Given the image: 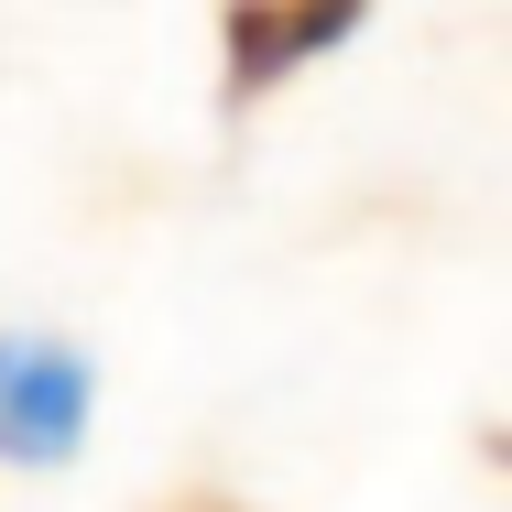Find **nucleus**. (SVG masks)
<instances>
[{
    "mask_svg": "<svg viewBox=\"0 0 512 512\" xmlns=\"http://www.w3.org/2000/svg\"><path fill=\"white\" fill-rule=\"evenodd\" d=\"M360 11H371V0H229V22H218L229 99H262V88L306 77L327 44H349V33H360Z\"/></svg>",
    "mask_w": 512,
    "mask_h": 512,
    "instance_id": "2",
    "label": "nucleus"
},
{
    "mask_svg": "<svg viewBox=\"0 0 512 512\" xmlns=\"http://www.w3.org/2000/svg\"><path fill=\"white\" fill-rule=\"evenodd\" d=\"M175 512H240V502H175Z\"/></svg>",
    "mask_w": 512,
    "mask_h": 512,
    "instance_id": "3",
    "label": "nucleus"
},
{
    "mask_svg": "<svg viewBox=\"0 0 512 512\" xmlns=\"http://www.w3.org/2000/svg\"><path fill=\"white\" fill-rule=\"evenodd\" d=\"M88 360L66 338H0V458L44 469V458H77L88 436Z\"/></svg>",
    "mask_w": 512,
    "mask_h": 512,
    "instance_id": "1",
    "label": "nucleus"
}]
</instances>
